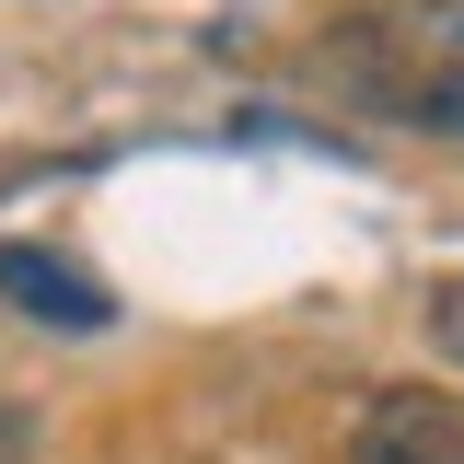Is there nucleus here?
I'll list each match as a JSON object with an SVG mask.
<instances>
[{"label": "nucleus", "mask_w": 464, "mask_h": 464, "mask_svg": "<svg viewBox=\"0 0 464 464\" xmlns=\"http://www.w3.org/2000/svg\"><path fill=\"white\" fill-rule=\"evenodd\" d=\"M348 453L360 464H464V395H441V383H383V395L360 406Z\"/></svg>", "instance_id": "f257e3e1"}, {"label": "nucleus", "mask_w": 464, "mask_h": 464, "mask_svg": "<svg viewBox=\"0 0 464 464\" xmlns=\"http://www.w3.org/2000/svg\"><path fill=\"white\" fill-rule=\"evenodd\" d=\"M35 441H47V418L24 395H0V464H35Z\"/></svg>", "instance_id": "20e7f679"}, {"label": "nucleus", "mask_w": 464, "mask_h": 464, "mask_svg": "<svg viewBox=\"0 0 464 464\" xmlns=\"http://www.w3.org/2000/svg\"><path fill=\"white\" fill-rule=\"evenodd\" d=\"M430 348L464 372V267H453V279H430Z\"/></svg>", "instance_id": "7ed1b4c3"}, {"label": "nucleus", "mask_w": 464, "mask_h": 464, "mask_svg": "<svg viewBox=\"0 0 464 464\" xmlns=\"http://www.w3.org/2000/svg\"><path fill=\"white\" fill-rule=\"evenodd\" d=\"M0 302L35 314V325H58V337H105V325H116L105 279H82V267L47 256V244H0Z\"/></svg>", "instance_id": "f03ea898"}]
</instances>
